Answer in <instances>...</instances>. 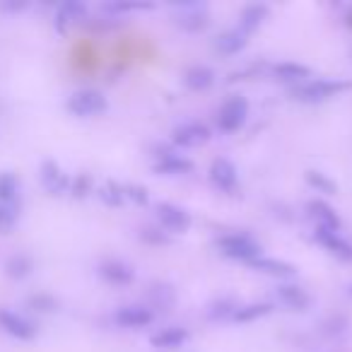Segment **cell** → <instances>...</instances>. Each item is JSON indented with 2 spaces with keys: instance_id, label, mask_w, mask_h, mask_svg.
<instances>
[{
  "instance_id": "cell-9",
  "label": "cell",
  "mask_w": 352,
  "mask_h": 352,
  "mask_svg": "<svg viewBox=\"0 0 352 352\" xmlns=\"http://www.w3.org/2000/svg\"><path fill=\"white\" fill-rule=\"evenodd\" d=\"M152 318H155L152 309L142 307V304H128V307H121L113 311V323L121 328H133V331L150 326Z\"/></svg>"
},
{
  "instance_id": "cell-2",
  "label": "cell",
  "mask_w": 352,
  "mask_h": 352,
  "mask_svg": "<svg viewBox=\"0 0 352 352\" xmlns=\"http://www.w3.org/2000/svg\"><path fill=\"white\" fill-rule=\"evenodd\" d=\"M65 109L78 118H92L107 111L109 102L99 89H80V92L70 94V99L65 102Z\"/></svg>"
},
{
  "instance_id": "cell-32",
  "label": "cell",
  "mask_w": 352,
  "mask_h": 352,
  "mask_svg": "<svg viewBox=\"0 0 352 352\" xmlns=\"http://www.w3.org/2000/svg\"><path fill=\"white\" fill-rule=\"evenodd\" d=\"M123 196H126V201L135 203V206H147V203H150V193H147V188L138 186V184H126V186H123Z\"/></svg>"
},
{
  "instance_id": "cell-8",
  "label": "cell",
  "mask_w": 352,
  "mask_h": 352,
  "mask_svg": "<svg viewBox=\"0 0 352 352\" xmlns=\"http://www.w3.org/2000/svg\"><path fill=\"white\" fill-rule=\"evenodd\" d=\"M210 182L215 188L225 193H232L239 184V171H236L234 162L227 160V157H217L210 164Z\"/></svg>"
},
{
  "instance_id": "cell-25",
  "label": "cell",
  "mask_w": 352,
  "mask_h": 352,
  "mask_svg": "<svg viewBox=\"0 0 352 352\" xmlns=\"http://www.w3.org/2000/svg\"><path fill=\"white\" fill-rule=\"evenodd\" d=\"M206 25H208V15H206V8L201 6L186 8V12H182V17H179V27H184L188 32H198Z\"/></svg>"
},
{
  "instance_id": "cell-24",
  "label": "cell",
  "mask_w": 352,
  "mask_h": 352,
  "mask_svg": "<svg viewBox=\"0 0 352 352\" xmlns=\"http://www.w3.org/2000/svg\"><path fill=\"white\" fill-rule=\"evenodd\" d=\"M270 311H273V304L270 302H254V304H244V307H236L232 318L239 323H251V321H256V318L268 316Z\"/></svg>"
},
{
  "instance_id": "cell-29",
  "label": "cell",
  "mask_w": 352,
  "mask_h": 352,
  "mask_svg": "<svg viewBox=\"0 0 352 352\" xmlns=\"http://www.w3.org/2000/svg\"><path fill=\"white\" fill-rule=\"evenodd\" d=\"M307 184L311 188H316V193H328V196H333V193H338V184L333 182V179H328V174H323V171H307Z\"/></svg>"
},
{
  "instance_id": "cell-26",
  "label": "cell",
  "mask_w": 352,
  "mask_h": 352,
  "mask_svg": "<svg viewBox=\"0 0 352 352\" xmlns=\"http://www.w3.org/2000/svg\"><path fill=\"white\" fill-rule=\"evenodd\" d=\"M150 299H152V304L155 307H160V309H169V307H174V302H176V292H174V287L171 285H166V283H152L150 285Z\"/></svg>"
},
{
  "instance_id": "cell-38",
  "label": "cell",
  "mask_w": 352,
  "mask_h": 352,
  "mask_svg": "<svg viewBox=\"0 0 352 352\" xmlns=\"http://www.w3.org/2000/svg\"><path fill=\"white\" fill-rule=\"evenodd\" d=\"M350 294H352V287H350Z\"/></svg>"
},
{
  "instance_id": "cell-28",
  "label": "cell",
  "mask_w": 352,
  "mask_h": 352,
  "mask_svg": "<svg viewBox=\"0 0 352 352\" xmlns=\"http://www.w3.org/2000/svg\"><path fill=\"white\" fill-rule=\"evenodd\" d=\"M236 307H239V304H236L234 299H230V297L215 299V302H212L210 307H208V316H210L212 321H225V318L234 316Z\"/></svg>"
},
{
  "instance_id": "cell-23",
  "label": "cell",
  "mask_w": 352,
  "mask_h": 352,
  "mask_svg": "<svg viewBox=\"0 0 352 352\" xmlns=\"http://www.w3.org/2000/svg\"><path fill=\"white\" fill-rule=\"evenodd\" d=\"M0 203L20 206V179L12 171H0Z\"/></svg>"
},
{
  "instance_id": "cell-27",
  "label": "cell",
  "mask_w": 352,
  "mask_h": 352,
  "mask_svg": "<svg viewBox=\"0 0 352 352\" xmlns=\"http://www.w3.org/2000/svg\"><path fill=\"white\" fill-rule=\"evenodd\" d=\"M32 270H34V261H32L30 256H22V254L8 258V263H6V273L15 280H25Z\"/></svg>"
},
{
  "instance_id": "cell-4",
  "label": "cell",
  "mask_w": 352,
  "mask_h": 352,
  "mask_svg": "<svg viewBox=\"0 0 352 352\" xmlns=\"http://www.w3.org/2000/svg\"><path fill=\"white\" fill-rule=\"evenodd\" d=\"M249 118V102L241 94H232L217 111V126L222 133H236Z\"/></svg>"
},
{
  "instance_id": "cell-14",
  "label": "cell",
  "mask_w": 352,
  "mask_h": 352,
  "mask_svg": "<svg viewBox=\"0 0 352 352\" xmlns=\"http://www.w3.org/2000/svg\"><path fill=\"white\" fill-rule=\"evenodd\" d=\"M307 210L311 215V220L316 222L318 230H331V232H340L342 227V220L336 210H333L328 203L323 201H309L307 203Z\"/></svg>"
},
{
  "instance_id": "cell-15",
  "label": "cell",
  "mask_w": 352,
  "mask_h": 352,
  "mask_svg": "<svg viewBox=\"0 0 352 352\" xmlns=\"http://www.w3.org/2000/svg\"><path fill=\"white\" fill-rule=\"evenodd\" d=\"M251 268H256L258 273H265V275H273V278H280V280H287V278H294L297 275V268L287 261H280V258H270V256H263L261 254L256 261H251Z\"/></svg>"
},
{
  "instance_id": "cell-10",
  "label": "cell",
  "mask_w": 352,
  "mask_h": 352,
  "mask_svg": "<svg viewBox=\"0 0 352 352\" xmlns=\"http://www.w3.org/2000/svg\"><path fill=\"white\" fill-rule=\"evenodd\" d=\"M314 239L328 251L336 258L340 261H352V244L340 234V232H331V230H314Z\"/></svg>"
},
{
  "instance_id": "cell-36",
  "label": "cell",
  "mask_w": 352,
  "mask_h": 352,
  "mask_svg": "<svg viewBox=\"0 0 352 352\" xmlns=\"http://www.w3.org/2000/svg\"><path fill=\"white\" fill-rule=\"evenodd\" d=\"M142 239L155 241V244H166V236H162L157 230H145V232H142Z\"/></svg>"
},
{
  "instance_id": "cell-37",
  "label": "cell",
  "mask_w": 352,
  "mask_h": 352,
  "mask_svg": "<svg viewBox=\"0 0 352 352\" xmlns=\"http://www.w3.org/2000/svg\"><path fill=\"white\" fill-rule=\"evenodd\" d=\"M347 25L352 27V12H350V15H347Z\"/></svg>"
},
{
  "instance_id": "cell-1",
  "label": "cell",
  "mask_w": 352,
  "mask_h": 352,
  "mask_svg": "<svg viewBox=\"0 0 352 352\" xmlns=\"http://www.w3.org/2000/svg\"><path fill=\"white\" fill-rule=\"evenodd\" d=\"M350 89V82H342V80H323V78H311L302 85H294L292 94L294 99L304 104H321L328 99L338 97L340 92Z\"/></svg>"
},
{
  "instance_id": "cell-13",
  "label": "cell",
  "mask_w": 352,
  "mask_h": 352,
  "mask_svg": "<svg viewBox=\"0 0 352 352\" xmlns=\"http://www.w3.org/2000/svg\"><path fill=\"white\" fill-rule=\"evenodd\" d=\"M155 171H157V174H164V176L191 174V171H193V162L188 160V157L179 155V152H164V155H157Z\"/></svg>"
},
{
  "instance_id": "cell-21",
  "label": "cell",
  "mask_w": 352,
  "mask_h": 352,
  "mask_svg": "<svg viewBox=\"0 0 352 352\" xmlns=\"http://www.w3.org/2000/svg\"><path fill=\"white\" fill-rule=\"evenodd\" d=\"M212 82H215V70L208 68V65H193L184 75V85L193 92H206V89L212 87Z\"/></svg>"
},
{
  "instance_id": "cell-12",
  "label": "cell",
  "mask_w": 352,
  "mask_h": 352,
  "mask_svg": "<svg viewBox=\"0 0 352 352\" xmlns=\"http://www.w3.org/2000/svg\"><path fill=\"white\" fill-rule=\"evenodd\" d=\"M99 275L107 280L109 285H116V287H126L135 280V270L131 268L128 263L123 261H116V258H109L99 265Z\"/></svg>"
},
{
  "instance_id": "cell-18",
  "label": "cell",
  "mask_w": 352,
  "mask_h": 352,
  "mask_svg": "<svg viewBox=\"0 0 352 352\" xmlns=\"http://www.w3.org/2000/svg\"><path fill=\"white\" fill-rule=\"evenodd\" d=\"M188 340V331L179 326H166L162 331H157L155 336H150L152 347H160V350H174V347H182Z\"/></svg>"
},
{
  "instance_id": "cell-7",
  "label": "cell",
  "mask_w": 352,
  "mask_h": 352,
  "mask_svg": "<svg viewBox=\"0 0 352 352\" xmlns=\"http://www.w3.org/2000/svg\"><path fill=\"white\" fill-rule=\"evenodd\" d=\"M39 176H41V186H44L51 196H63L65 191H70V176L60 169L58 162L46 160L39 169Z\"/></svg>"
},
{
  "instance_id": "cell-20",
  "label": "cell",
  "mask_w": 352,
  "mask_h": 352,
  "mask_svg": "<svg viewBox=\"0 0 352 352\" xmlns=\"http://www.w3.org/2000/svg\"><path fill=\"white\" fill-rule=\"evenodd\" d=\"M270 15V8L263 6V3H254V6H246L239 15V30L244 34H251L254 30H258Z\"/></svg>"
},
{
  "instance_id": "cell-22",
  "label": "cell",
  "mask_w": 352,
  "mask_h": 352,
  "mask_svg": "<svg viewBox=\"0 0 352 352\" xmlns=\"http://www.w3.org/2000/svg\"><path fill=\"white\" fill-rule=\"evenodd\" d=\"M273 73H275V78L283 80V82L302 85V82H307V80H311V70H309L304 63H292V60H287V63H278L273 68Z\"/></svg>"
},
{
  "instance_id": "cell-34",
  "label": "cell",
  "mask_w": 352,
  "mask_h": 352,
  "mask_svg": "<svg viewBox=\"0 0 352 352\" xmlns=\"http://www.w3.org/2000/svg\"><path fill=\"white\" fill-rule=\"evenodd\" d=\"M89 188H92V179H89V174H78L75 176V182H70V191H73V196H78V198L87 196Z\"/></svg>"
},
{
  "instance_id": "cell-5",
  "label": "cell",
  "mask_w": 352,
  "mask_h": 352,
  "mask_svg": "<svg viewBox=\"0 0 352 352\" xmlns=\"http://www.w3.org/2000/svg\"><path fill=\"white\" fill-rule=\"evenodd\" d=\"M157 210V220H160L162 230H166L169 234H184V232L191 230L193 217L188 210L174 206V203H160L155 208Z\"/></svg>"
},
{
  "instance_id": "cell-33",
  "label": "cell",
  "mask_w": 352,
  "mask_h": 352,
  "mask_svg": "<svg viewBox=\"0 0 352 352\" xmlns=\"http://www.w3.org/2000/svg\"><path fill=\"white\" fill-rule=\"evenodd\" d=\"M135 10H152V3H107L104 6V12H116V15Z\"/></svg>"
},
{
  "instance_id": "cell-6",
  "label": "cell",
  "mask_w": 352,
  "mask_h": 352,
  "mask_svg": "<svg viewBox=\"0 0 352 352\" xmlns=\"http://www.w3.org/2000/svg\"><path fill=\"white\" fill-rule=\"evenodd\" d=\"M0 328L17 340H34L36 338V323L12 309H0Z\"/></svg>"
},
{
  "instance_id": "cell-16",
  "label": "cell",
  "mask_w": 352,
  "mask_h": 352,
  "mask_svg": "<svg viewBox=\"0 0 352 352\" xmlns=\"http://www.w3.org/2000/svg\"><path fill=\"white\" fill-rule=\"evenodd\" d=\"M85 15H87V6H85V3H75V0H70V3L58 6L56 17H54V25H56V30H58V32H65L70 25H78V22H82Z\"/></svg>"
},
{
  "instance_id": "cell-35",
  "label": "cell",
  "mask_w": 352,
  "mask_h": 352,
  "mask_svg": "<svg viewBox=\"0 0 352 352\" xmlns=\"http://www.w3.org/2000/svg\"><path fill=\"white\" fill-rule=\"evenodd\" d=\"M30 304L39 311H58V302L49 294H36V297L30 299Z\"/></svg>"
},
{
  "instance_id": "cell-11",
  "label": "cell",
  "mask_w": 352,
  "mask_h": 352,
  "mask_svg": "<svg viewBox=\"0 0 352 352\" xmlns=\"http://www.w3.org/2000/svg\"><path fill=\"white\" fill-rule=\"evenodd\" d=\"M208 140H210V131L198 121H188L174 128V142L182 147H198L206 145Z\"/></svg>"
},
{
  "instance_id": "cell-17",
  "label": "cell",
  "mask_w": 352,
  "mask_h": 352,
  "mask_svg": "<svg viewBox=\"0 0 352 352\" xmlns=\"http://www.w3.org/2000/svg\"><path fill=\"white\" fill-rule=\"evenodd\" d=\"M278 299L285 304V307L294 309V311H307L311 307V297L307 294V289H302L299 285H280L278 287Z\"/></svg>"
},
{
  "instance_id": "cell-31",
  "label": "cell",
  "mask_w": 352,
  "mask_h": 352,
  "mask_svg": "<svg viewBox=\"0 0 352 352\" xmlns=\"http://www.w3.org/2000/svg\"><path fill=\"white\" fill-rule=\"evenodd\" d=\"M20 220V206H3L0 203V232H10Z\"/></svg>"
},
{
  "instance_id": "cell-19",
  "label": "cell",
  "mask_w": 352,
  "mask_h": 352,
  "mask_svg": "<svg viewBox=\"0 0 352 352\" xmlns=\"http://www.w3.org/2000/svg\"><path fill=\"white\" fill-rule=\"evenodd\" d=\"M246 44H249V34H244L239 27H236V30L222 32V34H217V39H215V49L225 56H236L239 51L246 49Z\"/></svg>"
},
{
  "instance_id": "cell-30",
  "label": "cell",
  "mask_w": 352,
  "mask_h": 352,
  "mask_svg": "<svg viewBox=\"0 0 352 352\" xmlns=\"http://www.w3.org/2000/svg\"><path fill=\"white\" fill-rule=\"evenodd\" d=\"M99 198H102L107 206L111 208H118L123 206V201H126V196H123V186L116 182H107V186L102 188V193H99Z\"/></svg>"
},
{
  "instance_id": "cell-3",
  "label": "cell",
  "mask_w": 352,
  "mask_h": 352,
  "mask_svg": "<svg viewBox=\"0 0 352 352\" xmlns=\"http://www.w3.org/2000/svg\"><path fill=\"white\" fill-rule=\"evenodd\" d=\"M217 249L227 258L244 261V263H251V261H256L261 256V244L251 239L249 234H222L217 239Z\"/></svg>"
}]
</instances>
